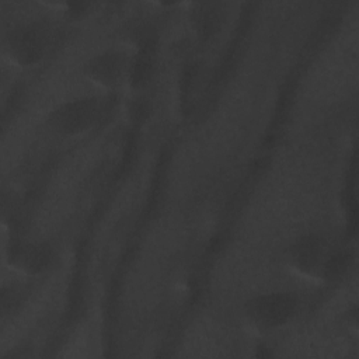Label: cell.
<instances>
[{
    "mask_svg": "<svg viewBox=\"0 0 359 359\" xmlns=\"http://www.w3.org/2000/svg\"><path fill=\"white\" fill-rule=\"evenodd\" d=\"M100 115V105L93 98L76 100L55 111L53 123L65 133H77L90 128Z\"/></svg>",
    "mask_w": 359,
    "mask_h": 359,
    "instance_id": "cell-4",
    "label": "cell"
},
{
    "mask_svg": "<svg viewBox=\"0 0 359 359\" xmlns=\"http://www.w3.org/2000/svg\"><path fill=\"white\" fill-rule=\"evenodd\" d=\"M296 311V302L286 293H271L255 297L247 304L245 316L258 330L276 328L286 324Z\"/></svg>",
    "mask_w": 359,
    "mask_h": 359,
    "instance_id": "cell-1",
    "label": "cell"
},
{
    "mask_svg": "<svg viewBox=\"0 0 359 359\" xmlns=\"http://www.w3.org/2000/svg\"><path fill=\"white\" fill-rule=\"evenodd\" d=\"M125 59L116 52H107L94 57L88 66L87 73L90 79L100 86L114 87L118 84L125 73Z\"/></svg>",
    "mask_w": 359,
    "mask_h": 359,
    "instance_id": "cell-5",
    "label": "cell"
},
{
    "mask_svg": "<svg viewBox=\"0 0 359 359\" xmlns=\"http://www.w3.org/2000/svg\"><path fill=\"white\" fill-rule=\"evenodd\" d=\"M46 46V32L36 25L15 28L8 38L11 57L21 65L35 63L42 57Z\"/></svg>",
    "mask_w": 359,
    "mask_h": 359,
    "instance_id": "cell-3",
    "label": "cell"
},
{
    "mask_svg": "<svg viewBox=\"0 0 359 359\" xmlns=\"http://www.w3.org/2000/svg\"><path fill=\"white\" fill-rule=\"evenodd\" d=\"M289 261L292 268L303 276L321 278L330 269L332 255L328 243L324 238L309 236L290 248Z\"/></svg>",
    "mask_w": 359,
    "mask_h": 359,
    "instance_id": "cell-2",
    "label": "cell"
}]
</instances>
